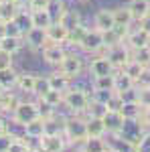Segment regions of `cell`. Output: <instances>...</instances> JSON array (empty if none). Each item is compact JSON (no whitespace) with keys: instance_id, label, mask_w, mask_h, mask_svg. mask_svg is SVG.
<instances>
[{"instance_id":"cell-1","label":"cell","mask_w":150,"mask_h":152,"mask_svg":"<svg viewBox=\"0 0 150 152\" xmlns=\"http://www.w3.org/2000/svg\"><path fill=\"white\" fill-rule=\"evenodd\" d=\"M124 140H128L130 144H134V146H138L144 142V138H146V134H144V124L140 122L138 118L136 120H128V118H124V124H122V130L118 132Z\"/></svg>"},{"instance_id":"cell-2","label":"cell","mask_w":150,"mask_h":152,"mask_svg":"<svg viewBox=\"0 0 150 152\" xmlns=\"http://www.w3.org/2000/svg\"><path fill=\"white\" fill-rule=\"evenodd\" d=\"M104 55L110 59V63L116 67V71H120L128 61L132 59V51L126 43H116V45H110V47H104Z\"/></svg>"},{"instance_id":"cell-3","label":"cell","mask_w":150,"mask_h":152,"mask_svg":"<svg viewBox=\"0 0 150 152\" xmlns=\"http://www.w3.org/2000/svg\"><path fill=\"white\" fill-rule=\"evenodd\" d=\"M63 132H65L67 140L73 142V144H83L89 138L87 136V122L81 120V118H69V120H65V130Z\"/></svg>"},{"instance_id":"cell-4","label":"cell","mask_w":150,"mask_h":152,"mask_svg":"<svg viewBox=\"0 0 150 152\" xmlns=\"http://www.w3.org/2000/svg\"><path fill=\"white\" fill-rule=\"evenodd\" d=\"M63 104L67 105L73 114H81V112H87V107H89V95L83 89H71L69 87L63 94Z\"/></svg>"},{"instance_id":"cell-5","label":"cell","mask_w":150,"mask_h":152,"mask_svg":"<svg viewBox=\"0 0 150 152\" xmlns=\"http://www.w3.org/2000/svg\"><path fill=\"white\" fill-rule=\"evenodd\" d=\"M105 47V41H104V31H100V28H87V33L83 37V41H81L79 49L81 51H85V53H100L102 49Z\"/></svg>"},{"instance_id":"cell-6","label":"cell","mask_w":150,"mask_h":152,"mask_svg":"<svg viewBox=\"0 0 150 152\" xmlns=\"http://www.w3.org/2000/svg\"><path fill=\"white\" fill-rule=\"evenodd\" d=\"M35 118H39V104L35 102H18V105L12 110V120L20 124H29Z\"/></svg>"},{"instance_id":"cell-7","label":"cell","mask_w":150,"mask_h":152,"mask_svg":"<svg viewBox=\"0 0 150 152\" xmlns=\"http://www.w3.org/2000/svg\"><path fill=\"white\" fill-rule=\"evenodd\" d=\"M57 67L63 75H67L69 79H75L81 71H83V61H81V57L75 55V53H65L63 61L59 63Z\"/></svg>"},{"instance_id":"cell-8","label":"cell","mask_w":150,"mask_h":152,"mask_svg":"<svg viewBox=\"0 0 150 152\" xmlns=\"http://www.w3.org/2000/svg\"><path fill=\"white\" fill-rule=\"evenodd\" d=\"M23 41L24 45L29 49H33V51H43V47H45L47 43V35H45V28H37V26H33V28H29L26 33L23 35Z\"/></svg>"},{"instance_id":"cell-9","label":"cell","mask_w":150,"mask_h":152,"mask_svg":"<svg viewBox=\"0 0 150 152\" xmlns=\"http://www.w3.org/2000/svg\"><path fill=\"white\" fill-rule=\"evenodd\" d=\"M45 35L49 43H57V45H65L67 43V37H69V28L63 26L59 20H53L45 28Z\"/></svg>"},{"instance_id":"cell-10","label":"cell","mask_w":150,"mask_h":152,"mask_svg":"<svg viewBox=\"0 0 150 152\" xmlns=\"http://www.w3.org/2000/svg\"><path fill=\"white\" fill-rule=\"evenodd\" d=\"M89 73L93 77H102V75H114L116 73V67L110 63V59L102 55V57H95L89 63Z\"/></svg>"},{"instance_id":"cell-11","label":"cell","mask_w":150,"mask_h":152,"mask_svg":"<svg viewBox=\"0 0 150 152\" xmlns=\"http://www.w3.org/2000/svg\"><path fill=\"white\" fill-rule=\"evenodd\" d=\"M93 26L100 28V31H112L116 26V18H114V10L110 8H100L93 16Z\"/></svg>"},{"instance_id":"cell-12","label":"cell","mask_w":150,"mask_h":152,"mask_svg":"<svg viewBox=\"0 0 150 152\" xmlns=\"http://www.w3.org/2000/svg\"><path fill=\"white\" fill-rule=\"evenodd\" d=\"M65 53L67 51L63 49V45H57V43H47L43 47V59L49 65H59L65 57Z\"/></svg>"},{"instance_id":"cell-13","label":"cell","mask_w":150,"mask_h":152,"mask_svg":"<svg viewBox=\"0 0 150 152\" xmlns=\"http://www.w3.org/2000/svg\"><path fill=\"white\" fill-rule=\"evenodd\" d=\"M126 43L130 51H136V49H142V47H148L150 45V33L142 31V28H136V31H130V35L126 37Z\"/></svg>"},{"instance_id":"cell-14","label":"cell","mask_w":150,"mask_h":152,"mask_svg":"<svg viewBox=\"0 0 150 152\" xmlns=\"http://www.w3.org/2000/svg\"><path fill=\"white\" fill-rule=\"evenodd\" d=\"M39 140H41V148H45L47 152H63L65 148V140L61 134H45Z\"/></svg>"},{"instance_id":"cell-15","label":"cell","mask_w":150,"mask_h":152,"mask_svg":"<svg viewBox=\"0 0 150 152\" xmlns=\"http://www.w3.org/2000/svg\"><path fill=\"white\" fill-rule=\"evenodd\" d=\"M102 120L105 124V132H112V134H118L122 130V124H124V116L120 112H112V110H108Z\"/></svg>"},{"instance_id":"cell-16","label":"cell","mask_w":150,"mask_h":152,"mask_svg":"<svg viewBox=\"0 0 150 152\" xmlns=\"http://www.w3.org/2000/svg\"><path fill=\"white\" fill-rule=\"evenodd\" d=\"M128 8L132 12V16H134V20H142V18H146L150 14V0H130V4H128Z\"/></svg>"},{"instance_id":"cell-17","label":"cell","mask_w":150,"mask_h":152,"mask_svg":"<svg viewBox=\"0 0 150 152\" xmlns=\"http://www.w3.org/2000/svg\"><path fill=\"white\" fill-rule=\"evenodd\" d=\"M35 83H37L35 73H18L16 75V87L24 94H35Z\"/></svg>"},{"instance_id":"cell-18","label":"cell","mask_w":150,"mask_h":152,"mask_svg":"<svg viewBox=\"0 0 150 152\" xmlns=\"http://www.w3.org/2000/svg\"><path fill=\"white\" fill-rule=\"evenodd\" d=\"M49 85H51V89H55V91H67L71 85V79L67 77V75H63L61 71H57V73H51L49 75Z\"/></svg>"},{"instance_id":"cell-19","label":"cell","mask_w":150,"mask_h":152,"mask_svg":"<svg viewBox=\"0 0 150 152\" xmlns=\"http://www.w3.org/2000/svg\"><path fill=\"white\" fill-rule=\"evenodd\" d=\"M14 23L18 24V28L26 33L29 28H33V16H31V10H29V6L23 4L20 6V10L16 12V16H14Z\"/></svg>"},{"instance_id":"cell-20","label":"cell","mask_w":150,"mask_h":152,"mask_svg":"<svg viewBox=\"0 0 150 152\" xmlns=\"http://www.w3.org/2000/svg\"><path fill=\"white\" fill-rule=\"evenodd\" d=\"M24 130H26V136L29 138H41L45 136V118H35L33 122L24 124Z\"/></svg>"},{"instance_id":"cell-21","label":"cell","mask_w":150,"mask_h":152,"mask_svg":"<svg viewBox=\"0 0 150 152\" xmlns=\"http://www.w3.org/2000/svg\"><path fill=\"white\" fill-rule=\"evenodd\" d=\"M59 23L63 24V26H67V28H75L77 24H81V16L77 10H71V8H65V10L61 12V16L57 18Z\"/></svg>"},{"instance_id":"cell-22","label":"cell","mask_w":150,"mask_h":152,"mask_svg":"<svg viewBox=\"0 0 150 152\" xmlns=\"http://www.w3.org/2000/svg\"><path fill=\"white\" fill-rule=\"evenodd\" d=\"M31 16H33V26H37V28H47L55 20L51 10H31Z\"/></svg>"},{"instance_id":"cell-23","label":"cell","mask_w":150,"mask_h":152,"mask_svg":"<svg viewBox=\"0 0 150 152\" xmlns=\"http://www.w3.org/2000/svg\"><path fill=\"white\" fill-rule=\"evenodd\" d=\"M20 6L23 4H18V2H2V6H0V20H4V23L14 20V16L20 10Z\"/></svg>"},{"instance_id":"cell-24","label":"cell","mask_w":150,"mask_h":152,"mask_svg":"<svg viewBox=\"0 0 150 152\" xmlns=\"http://www.w3.org/2000/svg\"><path fill=\"white\" fill-rule=\"evenodd\" d=\"M23 45H24V41L18 39V37H4V39L0 41V49L6 51V53H10V55L18 53V51L23 49Z\"/></svg>"},{"instance_id":"cell-25","label":"cell","mask_w":150,"mask_h":152,"mask_svg":"<svg viewBox=\"0 0 150 152\" xmlns=\"http://www.w3.org/2000/svg\"><path fill=\"white\" fill-rule=\"evenodd\" d=\"M85 33H87V26H85L83 23L77 24L75 28L69 31V37H67V43H65V45H69V47H79L81 41H83V37H85Z\"/></svg>"},{"instance_id":"cell-26","label":"cell","mask_w":150,"mask_h":152,"mask_svg":"<svg viewBox=\"0 0 150 152\" xmlns=\"http://www.w3.org/2000/svg\"><path fill=\"white\" fill-rule=\"evenodd\" d=\"M114 81H116V73L114 75L93 77V89L95 91H114Z\"/></svg>"},{"instance_id":"cell-27","label":"cell","mask_w":150,"mask_h":152,"mask_svg":"<svg viewBox=\"0 0 150 152\" xmlns=\"http://www.w3.org/2000/svg\"><path fill=\"white\" fill-rule=\"evenodd\" d=\"M136 81L132 79V77H128L126 73H122V71H116V81H114V91L116 94H120V91H126L130 87H134Z\"/></svg>"},{"instance_id":"cell-28","label":"cell","mask_w":150,"mask_h":152,"mask_svg":"<svg viewBox=\"0 0 150 152\" xmlns=\"http://www.w3.org/2000/svg\"><path fill=\"white\" fill-rule=\"evenodd\" d=\"M85 152H105L108 150V144L104 142V138H97V136H89L87 140L83 142V148Z\"/></svg>"},{"instance_id":"cell-29","label":"cell","mask_w":150,"mask_h":152,"mask_svg":"<svg viewBox=\"0 0 150 152\" xmlns=\"http://www.w3.org/2000/svg\"><path fill=\"white\" fill-rule=\"evenodd\" d=\"M105 134V124L102 118H91L87 122V136H97V138H104Z\"/></svg>"},{"instance_id":"cell-30","label":"cell","mask_w":150,"mask_h":152,"mask_svg":"<svg viewBox=\"0 0 150 152\" xmlns=\"http://www.w3.org/2000/svg\"><path fill=\"white\" fill-rule=\"evenodd\" d=\"M114 18H116V24H124V26H130L134 23V16L128 6H122V8H114Z\"/></svg>"},{"instance_id":"cell-31","label":"cell","mask_w":150,"mask_h":152,"mask_svg":"<svg viewBox=\"0 0 150 152\" xmlns=\"http://www.w3.org/2000/svg\"><path fill=\"white\" fill-rule=\"evenodd\" d=\"M120 114H122L124 118H128V120H136V118H140V114H142V105H140L138 102L124 104L122 110H120Z\"/></svg>"},{"instance_id":"cell-32","label":"cell","mask_w":150,"mask_h":152,"mask_svg":"<svg viewBox=\"0 0 150 152\" xmlns=\"http://www.w3.org/2000/svg\"><path fill=\"white\" fill-rule=\"evenodd\" d=\"M16 105H18V99H16V95L10 94L8 89L0 95V112H12Z\"/></svg>"},{"instance_id":"cell-33","label":"cell","mask_w":150,"mask_h":152,"mask_svg":"<svg viewBox=\"0 0 150 152\" xmlns=\"http://www.w3.org/2000/svg\"><path fill=\"white\" fill-rule=\"evenodd\" d=\"M142 69H144V67H142V65H140L138 61H134V59H130V61H128L126 65H124V67H122V73H126L128 77H132V79H134V81H136V79H138L140 77V73H142Z\"/></svg>"},{"instance_id":"cell-34","label":"cell","mask_w":150,"mask_h":152,"mask_svg":"<svg viewBox=\"0 0 150 152\" xmlns=\"http://www.w3.org/2000/svg\"><path fill=\"white\" fill-rule=\"evenodd\" d=\"M132 59L138 61L142 67H150V45L148 47H142V49L132 51Z\"/></svg>"},{"instance_id":"cell-35","label":"cell","mask_w":150,"mask_h":152,"mask_svg":"<svg viewBox=\"0 0 150 152\" xmlns=\"http://www.w3.org/2000/svg\"><path fill=\"white\" fill-rule=\"evenodd\" d=\"M41 102L47 105H51V107H55V105L63 104V91H55V89H49L43 97H41Z\"/></svg>"},{"instance_id":"cell-36","label":"cell","mask_w":150,"mask_h":152,"mask_svg":"<svg viewBox=\"0 0 150 152\" xmlns=\"http://www.w3.org/2000/svg\"><path fill=\"white\" fill-rule=\"evenodd\" d=\"M65 130V124H59L55 114L51 118H45V134H61Z\"/></svg>"},{"instance_id":"cell-37","label":"cell","mask_w":150,"mask_h":152,"mask_svg":"<svg viewBox=\"0 0 150 152\" xmlns=\"http://www.w3.org/2000/svg\"><path fill=\"white\" fill-rule=\"evenodd\" d=\"M16 75H18V73L12 69V67L10 69H2L0 71V83H2L6 89H10L12 85H16Z\"/></svg>"},{"instance_id":"cell-38","label":"cell","mask_w":150,"mask_h":152,"mask_svg":"<svg viewBox=\"0 0 150 152\" xmlns=\"http://www.w3.org/2000/svg\"><path fill=\"white\" fill-rule=\"evenodd\" d=\"M51 89V85H49V77H39L37 75V83H35V94L39 95V97H43V95L47 94Z\"/></svg>"},{"instance_id":"cell-39","label":"cell","mask_w":150,"mask_h":152,"mask_svg":"<svg viewBox=\"0 0 150 152\" xmlns=\"http://www.w3.org/2000/svg\"><path fill=\"white\" fill-rule=\"evenodd\" d=\"M122 105H124V102H122V97L116 94V91L110 95V99L105 102V107H108V110H112V112H120V110H122Z\"/></svg>"},{"instance_id":"cell-40","label":"cell","mask_w":150,"mask_h":152,"mask_svg":"<svg viewBox=\"0 0 150 152\" xmlns=\"http://www.w3.org/2000/svg\"><path fill=\"white\" fill-rule=\"evenodd\" d=\"M120 97H122V102L124 104H130V102H138V87L134 85V87H130L126 91H120Z\"/></svg>"},{"instance_id":"cell-41","label":"cell","mask_w":150,"mask_h":152,"mask_svg":"<svg viewBox=\"0 0 150 152\" xmlns=\"http://www.w3.org/2000/svg\"><path fill=\"white\" fill-rule=\"evenodd\" d=\"M53 0H26L29 10H49Z\"/></svg>"},{"instance_id":"cell-42","label":"cell","mask_w":150,"mask_h":152,"mask_svg":"<svg viewBox=\"0 0 150 152\" xmlns=\"http://www.w3.org/2000/svg\"><path fill=\"white\" fill-rule=\"evenodd\" d=\"M138 104L142 107H150V87H138Z\"/></svg>"},{"instance_id":"cell-43","label":"cell","mask_w":150,"mask_h":152,"mask_svg":"<svg viewBox=\"0 0 150 152\" xmlns=\"http://www.w3.org/2000/svg\"><path fill=\"white\" fill-rule=\"evenodd\" d=\"M136 85L138 87H150V67H144L140 77L136 79Z\"/></svg>"},{"instance_id":"cell-44","label":"cell","mask_w":150,"mask_h":152,"mask_svg":"<svg viewBox=\"0 0 150 152\" xmlns=\"http://www.w3.org/2000/svg\"><path fill=\"white\" fill-rule=\"evenodd\" d=\"M12 57H14V55H10V53H6V51L0 49V71L2 69H10L12 67Z\"/></svg>"},{"instance_id":"cell-45","label":"cell","mask_w":150,"mask_h":152,"mask_svg":"<svg viewBox=\"0 0 150 152\" xmlns=\"http://www.w3.org/2000/svg\"><path fill=\"white\" fill-rule=\"evenodd\" d=\"M23 31L18 28V24L14 23V20H10V23H6V37H18V39H23Z\"/></svg>"},{"instance_id":"cell-46","label":"cell","mask_w":150,"mask_h":152,"mask_svg":"<svg viewBox=\"0 0 150 152\" xmlns=\"http://www.w3.org/2000/svg\"><path fill=\"white\" fill-rule=\"evenodd\" d=\"M26 150H29V144H26V142H23V140H12L6 152H26Z\"/></svg>"},{"instance_id":"cell-47","label":"cell","mask_w":150,"mask_h":152,"mask_svg":"<svg viewBox=\"0 0 150 152\" xmlns=\"http://www.w3.org/2000/svg\"><path fill=\"white\" fill-rule=\"evenodd\" d=\"M14 140L10 134H4V136H0V152H6L8 150V146H10V142Z\"/></svg>"},{"instance_id":"cell-48","label":"cell","mask_w":150,"mask_h":152,"mask_svg":"<svg viewBox=\"0 0 150 152\" xmlns=\"http://www.w3.org/2000/svg\"><path fill=\"white\" fill-rule=\"evenodd\" d=\"M138 120L144 124V126H148V128H150V107H142V114H140Z\"/></svg>"},{"instance_id":"cell-49","label":"cell","mask_w":150,"mask_h":152,"mask_svg":"<svg viewBox=\"0 0 150 152\" xmlns=\"http://www.w3.org/2000/svg\"><path fill=\"white\" fill-rule=\"evenodd\" d=\"M140 28H142V31H146V33H150V14L146 16V18H142V20H140Z\"/></svg>"},{"instance_id":"cell-50","label":"cell","mask_w":150,"mask_h":152,"mask_svg":"<svg viewBox=\"0 0 150 152\" xmlns=\"http://www.w3.org/2000/svg\"><path fill=\"white\" fill-rule=\"evenodd\" d=\"M6 37V23L4 20H0V41Z\"/></svg>"},{"instance_id":"cell-51","label":"cell","mask_w":150,"mask_h":152,"mask_svg":"<svg viewBox=\"0 0 150 152\" xmlns=\"http://www.w3.org/2000/svg\"><path fill=\"white\" fill-rule=\"evenodd\" d=\"M4 134H6V122L0 118V136H4Z\"/></svg>"},{"instance_id":"cell-52","label":"cell","mask_w":150,"mask_h":152,"mask_svg":"<svg viewBox=\"0 0 150 152\" xmlns=\"http://www.w3.org/2000/svg\"><path fill=\"white\" fill-rule=\"evenodd\" d=\"M4 91H6V87H4V85H2V83H0V95L4 94Z\"/></svg>"},{"instance_id":"cell-53","label":"cell","mask_w":150,"mask_h":152,"mask_svg":"<svg viewBox=\"0 0 150 152\" xmlns=\"http://www.w3.org/2000/svg\"><path fill=\"white\" fill-rule=\"evenodd\" d=\"M105 152H120V150H116V148H108Z\"/></svg>"},{"instance_id":"cell-54","label":"cell","mask_w":150,"mask_h":152,"mask_svg":"<svg viewBox=\"0 0 150 152\" xmlns=\"http://www.w3.org/2000/svg\"><path fill=\"white\" fill-rule=\"evenodd\" d=\"M35 152H47V150H45V148H37Z\"/></svg>"},{"instance_id":"cell-55","label":"cell","mask_w":150,"mask_h":152,"mask_svg":"<svg viewBox=\"0 0 150 152\" xmlns=\"http://www.w3.org/2000/svg\"><path fill=\"white\" fill-rule=\"evenodd\" d=\"M16 2H18V4H26V0H16Z\"/></svg>"},{"instance_id":"cell-56","label":"cell","mask_w":150,"mask_h":152,"mask_svg":"<svg viewBox=\"0 0 150 152\" xmlns=\"http://www.w3.org/2000/svg\"><path fill=\"white\" fill-rule=\"evenodd\" d=\"M4 2H16V0H4Z\"/></svg>"},{"instance_id":"cell-57","label":"cell","mask_w":150,"mask_h":152,"mask_svg":"<svg viewBox=\"0 0 150 152\" xmlns=\"http://www.w3.org/2000/svg\"><path fill=\"white\" fill-rule=\"evenodd\" d=\"M77 2H89V0H77Z\"/></svg>"},{"instance_id":"cell-58","label":"cell","mask_w":150,"mask_h":152,"mask_svg":"<svg viewBox=\"0 0 150 152\" xmlns=\"http://www.w3.org/2000/svg\"><path fill=\"white\" fill-rule=\"evenodd\" d=\"M26 152H35V150H33V148H29V150H26Z\"/></svg>"},{"instance_id":"cell-59","label":"cell","mask_w":150,"mask_h":152,"mask_svg":"<svg viewBox=\"0 0 150 152\" xmlns=\"http://www.w3.org/2000/svg\"><path fill=\"white\" fill-rule=\"evenodd\" d=\"M79 152H85V150H79Z\"/></svg>"}]
</instances>
